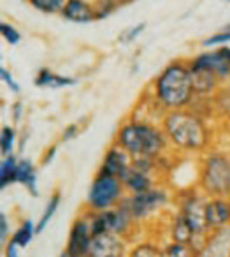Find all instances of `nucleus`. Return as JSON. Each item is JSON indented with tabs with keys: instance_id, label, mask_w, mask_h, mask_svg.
I'll return each mask as SVG.
<instances>
[{
	"instance_id": "32",
	"label": "nucleus",
	"mask_w": 230,
	"mask_h": 257,
	"mask_svg": "<svg viewBox=\"0 0 230 257\" xmlns=\"http://www.w3.org/2000/svg\"><path fill=\"white\" fill-rule=\"evenodd\" d=\"M18 248L20 246L16 245L13 239H9L8 243H6V248H4V255L6 257H20V253H18Z\"/></svg>"
},
{
	"instance_id": "8",
	"label": "nucleus",
	"mask_w": 230,
	"mask_h": 257,
	"mask_svg": "<svg viewBox=\"0 0 230 257\" xmlns=\"http://www.w3.org/2000/svg\"><path fill=\"white\" fill-rule=\"evenodd\" d=\"M205 201L207 199H202L197 192H186L179 203V210H177L188 218V222L193 225L197 236L204 239V241L207 239L209 232H211L207 229V225H205Z\"/></svg>"
},
{
	"instance_id": "1",
	"label": "nucleus",
	"mask_w": 230,
	"mask_h": 257,
	"mask_svg": "<svg viewBox=\"0 0 230 257\" xmlns=\"http://www.w3.org/2000/svg\"><path fill=\"white\" fill-rule=\"evenodd\" d=\"M153 97L165 113L190 106L195 97V90L188 62H170L153 81Z\"/></svg>"
},
{
	"instance_id": "10",
	"label": "nucleus",
	"mask_w": 230,
	"mask_h": 257,
	"mask_svg": "<svg viewBox=\"0 0 230 257\" xmlns=\"http://www.w3.org/2000/svg\"><path fill=\"white\" fill-rule=\"evenodd\" d=\"M127 255V239L113 232L95 234L92 239L88 257H125Z\"/></svg>"
},
{
	"instance_id": "34",
	"label": "nucleus",
	"mask_w": 230,
	"mask_h": 257,
	"mask_svg": "<svg viewBox=\"0 0 230 257\" xmlns=\"http://www.w3.org/2000/svg\"><path fill=\"white\" fill-rule=\"evenodd\" d=\"M55 154H57V145H53V147H51L50 150L46 152V155H43V164H44V166L50 164L51 159L55 157Z\"/></svg>"
},
{
	"instance_id": "14",
	"label": "nucleus",
	"mask_w": 230,
	"mask_h": 257,
	"mask_svg": "<svg viewBox=\"0 0 230 257\" xmlns=\"http://www.w3.org/2000/svg\"><path fill=\"white\" fill-rule=\"evenodd\" d=\"M62 16L72 23H92L95 20V4L83 0H69L65 4Z\"/></svg>"
},
{
	"instance_id": "2",
	"label": "nucleus",
	"mask_w": 230,
	"mask_h": 257,
	"mask_svg": "<svg viewBox=\"0 0 230 257\" xmlns=\"http://www.w3.org/2000/svg\"><path fill=\"white\" fill-rule=\"evenodd\" d=\"M162 131L167 140L179 150L200 152L211 143V131L205 120L191 109H179L163 113Z\"/></svg>"
},
{
	"instance_id": "20",
	"label": "nucleus",
	"mask_w": 230,
	"mask_h": 257,
	"mask_svg": "<svg viewBox=\"0 0 230 257\" xmlns=\"http://www.w3.org/2000/svg\"><path fill=\"white\" fill-rule=\"evenodd\" d=\"M18 159L15 155H8L2 161L0 166V187H8L11 185L16 180V169H18Z\"/></svg>"
},
{
	"instance_id": "11",
	"label": "nucleus",
	"mask_w": 230,
	"mask_h": 257,
	"mask_svg": "<svg viewBox=\"0 0 230 257\" xmlns=\"http://www.w3.org/2000/svg\"><path fill=\"white\" fill-rule=\"evenodd\" d=\"M132 164V157L123 150L121 147L118 145H113L109 147V150L106 152L104 155V161L99 168V173L100 175H109V176H116L123 182V178L127 176V173L130 171Z\"/></svg>"
},
{
	"instance_id": "16",
	"label": "nucleus",
	"mask_w": 230,
	"mask_h": 257,
	"mask_svg": "<svg viewBox=\"0 0 230 257\" xmlns=\"http://www.w3.org/2000/svg\"><path fill=\"white\" fill-rule=\"evenodd\" d=\"M123 183H125V189L130 192V196L148 192V190H151L153 187H155L151 175L146 173V171H141V169H137V168H134V166H132L130 171H128L127 176L123 178Z\"/></svg>"
},
{
	"instance_id": "37",
	"label": "nucleus",
	"mask_w": 230,
	"mask_h": 257,
	"mask_svg": "<svg viewBox=\"0 0 230 257\" xmlns=\"http://www.w3.org/2000/svg\"><path fill=\"white\" fill-rule=\"evenodd\" d=\"M228 201H230V197H228Z\"/></svg>"
},
{
	"instance_id": "27",
	"label": "nucleus",
	"mask_w": 230,
	"mask_h": 257,
	"mask_svg": "<svg viewBox=\"0 0 230 257\" xmlns=\"http://www.w3.org/2000/svg\"><path fill=\"white\" fill-rule=\"evenodd\" d=\"M118 8L116 2H97L95 4V20H102L114 13Z\"/></svg>"
},
{
	"instance_id": "4",
	"label": "nucleus",
	"mask_w": 230,
	"mask_h": 257,
	"mask_svg": "<svg viewBox=\"0 0 230 257\" xmlns=\"http://www.w3.org/2000/svg\"><path fill=\"white\" fill-rule=\"evenodd\" d=\"M198 185L205 197H230V157L209 152L200 166Z\"/></svg>"
},
{
	"instance_id": "17",
	"label": "nucleus",
	"mask_w": 230,
	"mask_h": 257,
	"mask_svg": "<svg viewBox=\"0 0 230 257\" xmlns=\"http://www.w3.org/2000/svg\"><path fill=\"white\" fill-rule=\"evenodd\" d=\"M15 182L25 185L34 197L39 196V190H37V175H36V168H34L32 161H29V159H22V161L18 162Z\"/></svg>"
},
{
	"instance_id": "19",
	"label": "nucleus",
	"mask_w": 230,
	"mask_h": 257,
	"mask_svg": "<svg viewBox=\"0 0 230 257\" xmlns=\"http://www.w3.org/2000/svg\"><path fill=\"white\" fill-rule=\"evenodd\" d=\"M36 234H37V225L34 224L32 220H25L18 229H16V232L11 236V239L20 246V248H25V246L32 241Z\"/></svg>"
},
{
	"instance_id": "18",
	"label": "nucleus",
	"mask_w": 230,
	"mask_h": 257,
	"mask_svg": "<svg viewBox=\"0 0 230 257\" xmlns=\"http://www.w3.org/2000/svg\"><path fill=\"white\" fill-rule=\"evenodd\" d=\"M76 79L74 78H67V76H60V74H53L50 69H41L39 74L36 78V85L41 88H64V86H71L74 85Z\"/></svg>"
},
{
	"instance_id": "36",
	"label": "nucleus",
	"mask_w": 230,
	"mask_h": 257,
	"mask_svg": "<svg viewBox=\"0 0 230 257\" xmlns=\"http://www.w3.org/2000/svg\"><path fill=\"white\" fill-rule=\"evenodd\" d=\"M60 257H72L71 255V253H67V252H65V250H64V252H62V255Z\"/></svg>"
},
{
	"instance_id": "25",
	"label": "nucleus",
	"mask_w": 230,
	"mask_h": 257,
	"mask_svg": "<svg viewBox=\"0 0 230 257\" xmlns=\"http://www.w3.org/2000/svg\"><path fill=\"white\" fill-rule=\"evenodd\" d=\"M15 140H16L15 128L6 125V127L2 128V134H0V147H2V154H4L6 157L11 155L13 147H15Z\"/></svg>"
},
{
	"instance_id": "9",
	"label": "nucleus",
	"mask_w": 230,
	"mask_h": 257,
	"mask_svg": "<svg viewBox=\"0 0 230 257\" xmlns=\"http://www.w3.org/2000/svg\"><path fill=\"white\" fill-rule=\"evenodd\" d=\"M190 65L207 69L218 76L219 81H225L226 78H230V48L223 46L216 51L197 55L190 60Z\"/></svg>"
},
{
	"instance_id": "28",
	"label": "nucleus",
	"mask_w": 230,
	"mask_h": 257,
	"mask_svg": "<svg viewBox=\"0 0 230 257\" xmlns=\"http://www.w3.org/2000/svg\"><path fill=\"white\" fill-rule=\"evenodd\" d=\"M228 41H230V27H228V30H223V32H218V34H214V36L207 37L202 44H204L205 48H209V46H216V44H225V43H228Z\"/></svg>"
},
{
	"instance_id": "7",
	"label": "nucleus",
	"mask_w": 230,
	"mask_h": 257,
	"mask_svg": "<svg viewBox=\"0 0 230 257\" xmlns=\"http://www.w3.org/2000/svg\"><path fill=\"white\" fill-rule=\"evenodd\" d=\"M92 239H93L92 225H90L88 213L85 211V215H79L74 220V224H72L65 252L71 253L72 257H88Z\"/></svg>"
},
{
	"instance_id": "6",
	"label": "nucleus",
	"mask_w": 230,
	"mask_h": 257,
	"mask_svg": "<svg viewBox=\"0 0 230 257\" xmlns=\"http://www.w3.org/2000/svg\"><path fill=\"white\" fill-rule=\"evenodd\" d=\"M123 203L127 204L134 220L142 222L151 217L153 213H156L158 210H162L169 203V192L165 189H162V187H153L148 192L127 196L123 199Z\"/></svg>"
},
{
	"instance_id": "3",
	"label": "nucleus",
	"mask_w": 230,
	"mask_h": 257,
	"mask_svg": "<svg viewBox=\"0 0 230 257\" xmlns=\"http://www.w3.org/2000/svg\"><path fill=\"white\" fill-rule=\"evenodd\" d=\"M167 140L162 127L149 123L144 120H130L120 125L116 136H114V145L121 147L132 161L137 159H160V155L165 150Z\"/></svg>"
},
{
	"instance_id": "26",
	"label": "nucleus",
	"mask_w": 230,
	"mask_h": 257,
	"mask_svg": "<svg viewBox=\"0 0 230 257\" xmlns=\"http://www.w3.org/2000/svg\"><path fill=\"white\" fill-rule=\"evenodd\" d=\"M0 32H2V37L6 39V43L9 44H18L22 41V34L13 25H9V23H2L0 25Z\"/></svg>"
},
{
	"instance_id": "23",
	"label": "nucleus",
	"mask_w": 230,
	"mask_h": 257,
	"mask_svg": "<svg viewBox=\"0 0 230 257\" xmlns=\"http://www.w3.org/2000/svg\"><path fill=\"white\" fill-rule=\"evenodd\" d=\"M60 201H62L60 192H55L53 196H51V199L48 201L46 208H44L43 215H41V220L37 222V234H41V232L44 231V227H46V225L50 224L51 217H53L55 211H57L58 206H60Z\"/></svg>"
},
{
	"instance_id": "15",
	"label": "nucleus",
	"mask_w": 230,
	"mask_h": 257,
	"mask_svg": "<svg viewBox=\"0 0 230 257\" xmlns=\"http://www.w3.org/2000/svg\"><path fill=\"white\" fill-rule=\"evenodd\" d=\"M188 67H190V72H191L195 95H209V93L214 92L219 83H221L218 76H216L214 72L207 71V69L195 67V65H190V62H188Z\"/></svg>"
},
{
	"instance_id": "31",
	"label": "nucleus",
	"mask_w": 230,
	"mask_h": 257,
	"mask_svg": "<svg viewBox=\"0 0 230 257\" xmlns=\"http://www.w3.org/2000/svg\"><path fill=\"white\" fill-rule=\"evenodd\" d=\"M8 238H9V222H8V217L2 213L0 215V239L8 243L9 241Z\"/></svg>"
},
{
	"instance_id": "13",
	"label": "nucleus",
	"mask_w": 230,
	"mask_h": 257,
	"mask_svg": "<svg viewBox=\"0 0 230 257\" xmlns=\"http://www.w3.org/2000/svg\"><path fill=\"white\" fill-rule=\"evenodd\" d=\"M170 238L174 243H184V245H191L198 250L197 232H195L193 225L188 222V218L179 211L174 215L172 224H170Z\"/></svg>"
},
{
	"instance_id": "35",
	"label": "nucleus",
	"mask_w": 230,
	"mask_h": 257,
	"mask_svg": "<svg viewBox=\"0 0 230 257\" xmlns=\"http://www.w3.org/2000/svg\"><path fill=\"white\" fill-rule=\"evenodd\" d=\"M22 111H23L22 102H16V104H15V120H16V121H18L20 118H22Z\"/></svg>"
},
{
	"instance_id": "21",
	"label": "nucleus",
	"mask_w": 230,
	"mask_h": 257,
	"mask_svg": "<svg viewBox=\"0 0 230 257\" xmlns=\"http://www.w3.org/2000/svg\"><path fill=\"white\" fill-rule=\"evenodd\" d=\"M163 257H198V250L184 243H167L163 246Z\"/></svg>"
},
{
	"instance_id": "22",
	"label": "nucleus",
	"mask_w": 230,
	"mask_h": 257,
	"mask_svg": "<svg viewBox=\"0 0 230 257\" xmlns=\"http://www.w3.org/2000/svg\"><path fill=\"white\" fill-rule=\"evenodd\" d=\"M128 257H163V248L151 241H142L132 246Z\"/></svg>"
},
{
	"instance_id": "33",
	"label": "nucleus",
	"mask_w": 230,
	"mask_h": 257,
	"mask_svg": "<svg viewBox=\"0 0 230 257\" xmlns=\"http://www.w3.org/2000/svg\"><path fill=\"white\" fill-rule=\"evenodd\" d=\"M78 131H79L78 123L69 125V127L64 131V134H62V141H69V140H72V138H76L78 136Z\"/></svg>"
},
{
	"instance_id": "5",
	"label": "nucleus",
	"mask_w": 230,
	"mask_h": 257,
	"mask_svg": "<svg viewBox=\"0 0 230 257\" xmlns=\"http://www.w3.org/2000/svg\"><path fill=\"white\" fill-rule=\"evenodd\" d=\"M125 190V183L120 178L97 173L86 196V210L93 213L113 210L127 197Z\"/></svg>"
},
{
	"instance_id": "12",
	"label": "nucleus",
	"mask_w": 230,
	"mask_h": 257,
	"mask_svg": "<svg viewBox=\"0 0 230 257\" xmlns=\"http://www.w3.org/2000/svg\"><path fill=\"white\" fill-rule=\"evenodd\" d=\"M205 225L209 231L228 227L230 225V201L226 197H207L205 201Z\"/></svg>"
},
{
	"instance_id": "29",
	"label": "nucleus",
	"mask_w": 230,
	"mask_h": 257,
	"mask_svg": "<svg viewBox=\"0 0 230 257\" xmlns=\"http://www.w3.org/2000/svg\"><path fill=\"white\" fill-rule=\"evenodd\" d=\"M144 29H146L144 23H139V25L132 27V29H128V30H125V32L120 36V43H132V41H134L135 37H137Z\"/></svg>"
},
{
	"instance_id": "30",
	"label": "nucleus",
	"mask_w": 230,
	"mask_h": 257,
	"mask_svg": "<svg viewBox=\"0 0 230 257\" xmlns=\"http://www.w3.org/2000/svg\"><path fill=\"white\" fill-rule=\"evenodd\" d=\"M0 78H2V81L9 86V90H11V92H15V93L20 92V85L15 81V79H13L11 72H9L8 69H0Z\"/></svg>"
},
{
	"instance_id": "24",
	"label": "nucleus",
	"mask_w": 230,
	"mask_h": 257,
	"mask_svg": "<svg viewBox=\"0 0 230 257\" xmlns=\"http://www.w3.org/2000/svg\"><path fill=\"white\" fill-rule=\"evenodd\" d=\"M30 4H32V8L39 9V11L53 15V13L64 11V8H65L67 2H62V0H32Z\"/></svg>"
}]
</instances>
